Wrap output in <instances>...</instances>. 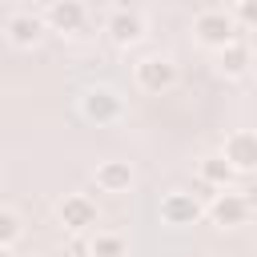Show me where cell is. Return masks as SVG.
<instances>
[{
  "mask_svg": "<svg viewBox=\"0 0 257 257\" xmlns=\"http://www.w3.org/2000/svg\"><path fill=\"white\" fill-rule=\"evenodd\" d=\"M76 112L96 128H112L124 120V96L112 84H84L76 96Z\"/></svg>",
  "mask_w": 257,
  "mask_h": 257,
  "instance_id": "obj_1",
  "label": "cell"
},
{
  "mask_svg": "<svg viewBox=\"0 0 257 257\" xmlns=\"http://www.w3.org/2000/svg\"><path fill=\"white\" fill-rule=\"evenodd\" d=\"M237 36H241V28H237V20L229 16V8H205V12L193 16V40H197L201 48H209V52L225 48V44L237 40Z\"/></svg>",
  "mask_w": 257,
  "mask_h": 257,
  "instance_id": "obj_2",
  "label": "cell"
},
{
  "mask_svg": "<svg viewBox=\"0 0 257 257\" xmlns=\"http://www.w3.org/2000/svg\"><path fill=\"white\" fill-rule=\"evenodd\" d=\"M157 217H161V225H169V229H189V225H201L205 201H201L197 193L169 189V193L157 201Z\"/></svg>",
  "mask_w": 257,
  "mask_h": 257,
  "instance_id": "obj_3",
  "label": "cell"
},
{
  "mask_svg": "<svg viewBox=\"0 0 257 257\" xmlns=\"http://www.w3.org/2000/svg\"><path fill=\"white\" fill-rule=\"evenodd\" d=\"M56 221L64 225V233L72 237V233H92L96 225H100V209H96V201L88 197V193H64L60 201H56Z\"/></svg>",
  "mask_w": 257,
  "mask_h": 257,
  "instance_id": "obj_4",
  "label": "cell"
},
{
  "mask_svg": "<svg viewBox=\"0 0 257 257\" xmlns=\"http://www.w3.org/2000/svg\"><path fill=\"white\" fill-rule=\"evenodd\" d=\"M205 217L217 229H241L249 221V197L245 193H233V189H221V193H213L205 201Z\"/></svg>",
  "mask_w": 257,
  "mask_h": 257,
  "instance_id": "obj_5",
  "label": "cell"
},
{
  "mask_svg": "<svg viewBox=\"0 0 257 257\" xmlns=\"http://www.w3.org/2000/svg\"><path fill=\"white\" fill-rule=\"evenodd\" d=\"M133 80H137V88L141 92H149V96H161V92H169L173 84H177V64L169 60V56H145V60H137L133 64Z\"/></svg>",
  "mask_w": 257,
  "mask_h": 257,
  "instance_id": "obj_6",
  "label": "cell"
},
{
  "mask_svg": "<svg viewBox=\"0 0 257 257\" xmlns=\"http://www.w3.org/2000/svg\"><path fill=\"white\" fill-rule=\"evenodd\" d=\"M40 20L56 36H76L88 24V4L84 0H48V8L40 12Z\"/></svg>",
  "mask_w": 257,
  "mask_h": 257,
  "instance_id": "obj_7",
  "label": "cell"
},
{
  "mask_svg": "<svg viewBox=\"0 0 257 257\" xmlns=\"http://www.w3.org/2000/svg\"><path fill=\"white\" fill-rule=\"evenodd\" d=\"M221 157L225 165L237 173V177H249L257 169V137L249 128H233L225 141H221Z\"/></svg>",
  "mask_w": 257,
  "mask_h": 257,
  "instance_id": "obj_8",
  "label": "cell"
},
{
  "mask_svg": "<svg viewBox=\"0 0 257 257\" xmlns=\"http://www.w3.org/2000/svg\"><path fill=\"white\" fill-rule=\"evenodd\" d=\"M92 185H96L100 193H108V197H124V193H133V185H137V169H133V161L108 157V161H100V165L92 169Z\"/></svg>",
  "mask_w": 257,
  "mask_h": 257,
  "instance_id": "obj_9",
  "label": "cell"
},
{
  "mask_svg": "<svg viewBox=\"0 0 257 257\" xmlns=\"http://www.w3.org/2000/svg\"><path fill=\"white\" fill-rule=\"evenodd\" d=\"M4 36H8V44H12V48L32 52V48H40V44H44L48 28H44L40 12H12V16L4 20Z\"/></svg>",
  "mask_w": 257,
  "mask_h": 257,
  "instance_id": "obj_10",
  "label": "cell"
},
{
  "mask_svg": "<svg viewBox=\"0 0 257 257\" xmlns=\"http://www.w3.org/2000/svg\"><path fill=\"white\" fill-rule=\"evenodd\" d=\"M104 36H108V44H116V48H137V44L145 40V16H141L137 8H116V12L104 20Z\"/></svg>",
  "mask_w": 257,
  "mask_h": 257,
  "instance_id": "obj_11",
  "label": "cell"
},
{
  "mask_svg": "<svg viewBox=\"0 0 257 257\" xmlns=\"http://www.w3.org/2000/svg\"><path fill=\"white\" fill-rule=\"evenodd\" d=\"M249 68H253V48H249V40H229L225 48H217V72L225 76V80H245L249 76Z\"/></svg>",
  "mask_w": 257,
  "mask_h": 257,
  "instance_id": "obj_12",
  "label": "cell"
},
{
  "mask_svg": "<svg viewBox=\"0 0 257 257\" xmlns=\"http://www.w3.org/2000/svg\"><path fill=\"white\" fill-rule=\"evenodd\" d=\"M233 181H237V173L225 165V157L221 153H209V157H201L197 161V185L201 189H233Z\"/></svg>",
  "mask_w": 257,
  "mask_h": 257,
  "instance_id": "obj_13",
  "label": "cell"
},
{
  "mask_svg": "<svg viewBox=\"0 0 257 257\" xmlns=\"http://www.w3.org/2000/svg\"><path fill=\"white\" fill-rule=\"evenodd\" d=\"M88 257H128V241H124L120 233L92 229V233H88Z\"/></svg>",
  "mask_w": 257,
  "mask_h": 257,
  "instance_id": "obj_14",
  "label": "cell"
},
{
  "mask_svg": "<svg viewBox=\"0 0 257 257\" xmlns=\"http://www.w3.org/2000/svg\"><path fill=\"white\" fill-rule=\"evenodd\" d=\"M20 237H24V221H20V213L8 209V205H0V245H4V249H16Z\"/></svg>",
  "mask_w": 257,
  "mask_h": 257,
  "instance_id": "obj_15",
  "label": "cell"
},
{
  "mask_svg": "<svg viewBox=\"0 0 257 257\" xmlns=\"http://www.w3.org/2000/svg\"><path fill=\"white\" fill-rule=\"evenodd\" d=\"M233 8H237V12H229V16L237 20V28H241V32L253 28V20H257V0H237Z\"/></svg>",
  "mask_w": 257,
  "mask_h": 257,
  "instance_id": "obj_16",
  "label": "cell"
},
{
  "mask_svg": "<svg viewBox=\"0 0 257 257\" xmlns=\"http://www.w3.org/2000/svg\"><path fill=\"white\" fill-rule=\"evenodd\" d=\"M64 257H88V233H84V237H80V233H72V241H68Z\"/></svg>",
  "mask_w": 257,
  "mask_h": 257,
  "instance_id": "obj_17",
  "label": "cell"
},
{
  "mask_svg": "<svg viewBox=\"0 0 257 257\" xmlns=\"http://www.w3.org/2000/svg\"><path fill=\"white\" fill-rule=\"evenodd\" d=\"M0 257H12V249H4V245H0Z\"/></svg>",
  "mask_w": 257,
  "mask_h": 257,
  "instance_id": "obj_18",
  "label": "cell"
},
{
  "mask_svg": "<svg viewBox=\"0 0 257 257\" xmlns=\"http://www.w3.org/2000/svg\"><path fill=\"white\" fill-rule=\"evenodd\" d=\"M0 4H16V0H0Z\"/></svg>",
  "mask_w": 257,
  "mask_h": 257,
  "instance_id": "obj_19",
  "label": "cell"
},
{
  "mask_svg": "<svg viewBox=\"0 0 257 257\" xmlns=\"http://www.w3.org/2000/svg\"><path fill=\"white\" fill-rule=\"evenodd\" d=\"M229 4H237V0H229Z\"/></svg>",
  "mask_w": 257,
  "mask_h": 257,
  "instance_id": "obj_20",
  "label": "cell"
}]
</instances>
